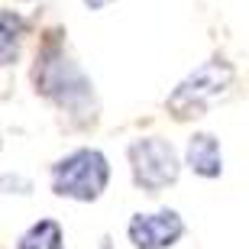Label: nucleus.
<instances>
[{"instance_id":"2","label":"nucleus","mask_w":249,"mask_h":249,"mask_svg":"<svg viewBox=\"0 0 249 249\" xmlns=\"http://www.w3.org/2000/svg\"><path fill=\"white\" fill-rule=\"evenodd\" d=\"M233 71L230 62H223V58H207L204 65H197L188 78L178 81V88L168 94V113L175 117V120H197L204 113L211 110L213 104L227 97L233 88Z\"/></svg>"},{"instance_id":"5","label":"nucleus","mask_w":249,"mask_h":249,"mask_svg":"<svg viewBox=\"0 0 249 249\" xmlns=\"http://www.w3.org/2000/svg\"><path fill=\"white\" fill-rule=\"evenodd\" d=\"M129 243L136 249H168L175 246L185 233V220L178 211H156V213H136L126 227Z\"/></svg>"},{"instance_id":"4","label":"nucleus","mask_w":249,"mask_h":249,"mask_svg":"<svg viewBox=\"0 0 249 249\" xmlns=\"http://www.w3.org/2000/svg\"><path fill=\"white\" fill-rule=\"evenodd\" d=\"M129 168H133V181L149 194L165 191L181 175L175 146L159 136H142L129 142Z\"/></svg>"},{"instance_id":"8","label":"nucleus","mask_w":249,"mask_h":249,"mask_svg":"<svg viewBox=\"0 0 249 249\" xmlns=\"http://www.w3.org/2000/svg\"><path fill=\"white\" fill-rule=\"evenodd\" d=\"M0 23H3L0 58H3V65H13L17 62V52H19V39H23V19H19L13 10H3V13H0Z\"/></svg>"},{"instance_id":"3","label":"nucleus","mask_w":249,"mask_h":249,"mask_svg":"<svg viewBox=\"0 0 249 249\" xmlns=\"http://www.w3.org/2000/svg\"><path fill=\"white\" fill-rule=\"evenodd\" d=\"M110 181V165L101 149H74L52 165V191L71 201H97Z\"/></svg>"},{"instance_id":"6","label":"nucleus","mask_w":249,"mask_h":249,"mask_svg":"<svg viewBox=\"0 0 249 249\" xmlns=\"http://www.w3.org/2000/svg\"><path fill=\"white\" fill-rule=\"evenodd\" d=\"M185 162L194 175L201 178H220L223 172V156H220V142L211 136V133H194L188 139L185 149Z\"/></svg>"},{"instance_id":"9","label":"nucleus","mask_w":249,"mask_h":249,"mask_svg":"<svg viewBox=\"0 0 249 249\" xmlns=\"http://www.w3.org/2000/svg\"><path fill=\"white\" fill-rule=\"evenodd\" d=\"M107 3H113V0H84V7H88V10H104Z\"/></svg>"},{"instance_id":"7","label":"nucleus","mask_w":249,"mask_h":249,"mask_svg":"<svg viewBox=\"0 0 249 249\" xmlns=\"http://www.w3.org/2000/svg\"><path fill=\"white\" fill-rule=\"evenodd\" d=\"M17 249H62V227H58L55 220L33 223V227L19 236Z\"/></svg>"},{"instance_id":"1","label":"nucleus","mask_w":249,"mask_h":249,"mask_svg":"<svg viewBox=\"0 0 249 249\" xmlns=\"http://www.w3.org/2000/svg\"><path fill=\"white\" fill-rule=\"evenodd\" d=\"M33 84L46 101H52L58 110L74 117L78 123H88L97 117V101H94L91 81L68 58L58 33H52L39 49L36 65H33Z\"/></svg>"}]
</instances>
